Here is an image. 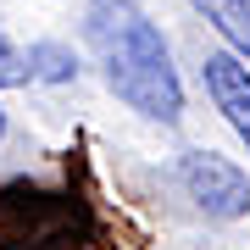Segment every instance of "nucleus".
<instances>
[{
  "instance_id": "20e7f679",
  "label": "nucleus",
  "mask_w": 250,
  "mask_h": 250,
  "mask_svg": "<svg viewBox=\"0 0 250 250\" xmlns=\"http://www.w3.org/2000/svg\"><path fill=\"white\" fill-rule=\"evenodd\" d=\"M206 95L233 123V134L250 145V67L239 56H206Z\"/></svg>"
},
{
  "instance_id": "f03ea898",
  "label": "nucleus",
  "mask_w": 250,
  "mask_h": 250,
  "mask_svg": "<svg viewBox=\"0 0 250 250\" xmlns=\"http://www.w3.org/2000/svg\"><path fill=\"white\" fill-rule=\"evenodd\" d=\"M83 211L67 195H39V189H6L0 195V239L6 250H72L83 239Z\"/></svg>"
},
{
  "instance_id": "423d86ee",
  "label": "nucleus",
  "mask_w": 250,
  "mask_h": 250,
  "mask_svg": "<svg viewBox=\"0 0 250 250\" xmlns=\"http://www.w3.org/2000/svg\"><path fill=\"white\" fill-rule=\"evenodd\" d=\"M22 62H28V78H45V83H67L72 78V56L62 45H34Z\"/></svg>"
},
{
  "instance_id": "0eeeda50",
  "label": "nucleus",
  "mask_w": 250,
  "mask_h": 250,
  "mask_svg": "<svg viewBox=\"0 0 250 250\" xmlns=\"http://www.w3.org/2000/svg\"><path fill=\"white\" fill-rule=\"evenodd\" d=\"M17 83H28V62H22V50H11L0 39V89H17Z\"/></svg>"
},
{
  "instance_id": "39448f33",
  "label": "nucleus",
  "mask_w": 250,
  "mask_h": 250,
  "mask_svg": "<svg viewBox=\"0 0 250 250\" xmlns=\"http://www.w3.org/2000/svg\"><path fill=\"white\" fill-rule=\"evenodd\" d=\"M195 6L239 56H250V0H195Z\"/></svg>"
},
{
  "instance_id": "7ed1b4c3",
  "label": "nucleus",
  "mask_w": 250,
  "mask_h": 250,
  "mask_svg": "<svg viewBox=\"0 0 250 250\" xmlns=\"http://www.w3.org/2000/svg\"><path fill=\"white\" fill-rule=\"evenodd\" d=\"M178 178H184L189 200H195L206 217H245V211H250V178H245L239 167H233V161L211 156V150L184 156Z\"/></svg>"
},
{
  "instance_id": "f257e3e1",
  "label": "nucleus",
  "mask_w": 250,
  "mask_h": 250,
  "mask_svg": "<svg viewBox=\"0 0 250 250\" xmlns=\"http://www.w3.org/2000/svg\"><path fill=\"white\" fill-rule=\"evenodd\" d=\"M89 45L106 67V83L128 100L134 111L172 123L184 111V83L172 72V56L161 45L156 22L134 0H95L89 6Z\"/></svg>"
},
{
  "instance_id": "6e6552de",
  "label": "nucleus",
  "mask_w": 250,
  "mask_h": 250,
  "mask_svg": "<svg viewBox=\"0 0 250 250\" xmlns=\"http://www.w3.org/2000/svg\"><path fill=\"white\" fill-rule=\"evenodd\" d=\"M0 134H6V111H0Z\"/></svg>"
}]
</instances>
